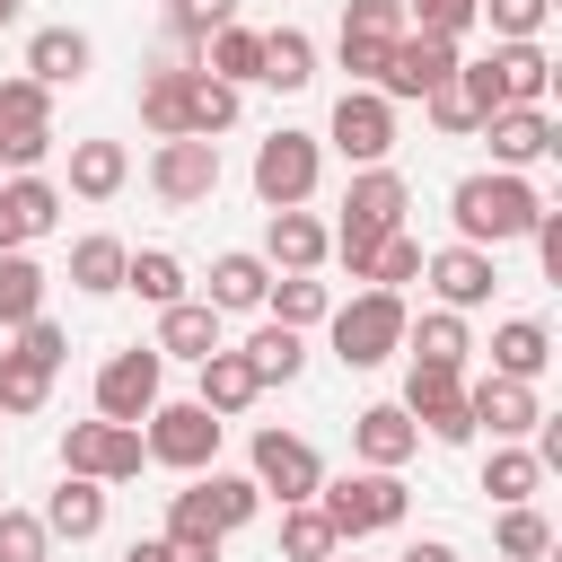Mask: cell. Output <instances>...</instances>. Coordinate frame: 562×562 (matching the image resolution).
Here are the masks:
<instances>
[{"label": "cell", "instance_id": "15", "mask_svg": "<svg viewBox=\"0 0 562 562\" xmlns=\"http://www.w3.org/2000/svg\"><path fill=\"white\" fill-rule=\"evenodd\" d=\"M149 404H158V342L114 351V360L97 369V413H105V422H149Z\"/></svg>", "mask_w": 562, "mask_h": 562}, {"label": "cell", "instance_id": "55", "mask_svg": "<svg viewBox=\"0 0 562 562\" xmlns=\"http://www.w3.org/2000/svg\"><path fill=\"white\" fill-rule=\"evenodd\" d=\"M9 18H18V0H0V26H9Z\"/></svg>", "mask_w": 562, "mask_h": 562}, {"label": "cell", "instance_id": "2", "mask_svg": "<svg viewBox=\"0 0 562 562\" xmlns=\"http://www.w3.org/2000/svg\"><path fill=\"white\" fill-rule=\"evenodd\" d=\"M386 228H404V176L395 167H360L351 193H342V228H334V255L351 263V281H369V255H378Z\"/></svg>", "mask_w": 562, "mask_h": 562}, {"label": "cell", "instance_id": "27", "mask_svg": "<svg viewBox=\"0 0 562 562\" xmlns=\"http://www.w3.org/2000/svg\"><path fill=\"white\" fill-rule=\"evenodd\" d=\"M105 527V483H88V474H61V492H53V509H44V536H70V544H88Z\"/></svg>", "mask_w": 562, "mask_h": 562}, {"label": "cell", "instance_id": "21", "mask_svg": "<svg viewBox=\"0 0 562 562\" xmlns=\"http://www.w3.org/2000/svg\"><path fill=\"white\" fill-rule=\"evenodd\" d=\"M53 220H61V193H53L44 176L0 184V255H9V246H26V237H44Z\"/></svg>", "mask_w": 562, "mask_h": 562}, {"label": "cell", "instance_id": "46", "mask_svg": "<svg viewBox=\"0 0 562 562\" xmlns=\"http://www.w3.org/2000/svg\"><path fill=\"white\" fill-rule=\"evenodd\" d=\"M413 272H422V246H413L404 228H386V237H378V255H369V281H378V290H404Z\"/></svg>", "mask_w": 562, "mask_h": 562}, {"label": "cell", "instance_id": "10", "mask_svg": "<svg viewBox=\"0 0 562 562\" xmlns=\"http://www.w3.org/2000/svg\"><path fill=\"white\" fill-rule=\"evenodd\" d=\"M263 509V492H255V474H193L184 492H176V509H167V527H211V536H228V527H246Z\"/></svg>", "mask_w": 562, "mask_h": 562}, {"label": "cell", "instance_id": "35", "mask_svg": "<svg viewBox=\"0 0 562 562\" xmlns=\"http://www.w3.org/2000/svg\"><path fill=\"white\" fill-rule=\"evenodd\" d=\"M228 123H237V88L211 79V70H193V79H184V132L211 140V132H228Z\"/></svg>", "mask_w": 562, "mask_h": 562}, {"label": "cell", "instance_id": "48", "mask_svg": "<svg viewBox=\"0 0 562 562\" xmlns=\"http://www.w3.org/2000/svg\"><path fill=\"white\" fill-rule=\"evenodd\" d=\"M44 544H53V536H44V518H26V509H9V501H0V562H44Z\"/></svg>", "mask_w": 562, "mask_h": 562}, {"label": "cell", "instance_id": "56", "mask_svg": "<svg viewBox=\"0 0 562 562\" xmlns=\"http://www.w3.org/2000/svg\"><path fill=\"white\" fill-rule=\"evenodd\" d=\"M325 562H334V553H325Z\"/></svg>", "mask_w": 562, "mask_h": 562}, {"label": "cell", "instance_id": "19", "mask_svg": "<svg viewBox=\"0 0 562 562\" xmlns=\"http://www.w3.org/2000/svg\"><path fill=\"white\" fill-rule=\"evenodd\" d=\"M483 132H492V158H501V167H536V158H544V149L562 140L544 105H501V114H492Z\"/></svg>", "mask_w": 562, "mask_h": 562}, {"label": "cell", "instance_id": "38", "mask_svg": "<svg viewBox=\"0 0 562 562\" xmlns=\"http://www.w3.org/2000/svg\"><path fill=\"white\" fill-rule=\"evenodd\" d=\"M263 299H272V325H316V316L334 307V290H325L316 272H281V281H263Z\"/></svg>", "mask_w": 562, "mask_h": 562}, {"label": "cell", "instance_id": "26", "mask_svg": "<svg viewBox=\"0 0 562 562\" xmlns=\"http://www.w3.org/2000/svg\"><path fill=\"white\" fill-rule=\"evenodd\" d=\"M193 369H202V395H193V404H211L220 422H228V413H246V404L263 395V386H255V369H246V351H202Z\"/></svg>", "mask_w": 562, "mask_h": 562}, {"label": "cell", "instance_id": "32", "mask_svg": "<svg viewBox=\"0 0 562 562\" xmlns=\"http://www.w3.org/2000/svg\"><path fill=\"white\" fill-rule=\"evenodd\" d=\"M342 536H334V518L316 509V501H281V553L290 562H325Z\"/></svg>", "mask_w": 562, "mask_h": 562}, {"label": "cell", "instance_id": "17", "mask_svg": "<svg viewBox=\"0 0 562 562\" xmlns=\"http://www.w3.org/2000/svg\"><path fill=\"white\" fill-rule=\"evenodd\" d=\"M422 272H430V290L448 299V307H483L492 299V246H439V255H422Z\"/></svg>", "mask_w": 562, "mask_h": 562}, {"label": "cell", "instance_id": "45", "mask_svg": "<svg viewBox=\"0 0 562 562\" xmlns=\"http://www.w3.org/2000/svg\"><path fill=\"white\" fill-rule=\"evenodd\" d=\"M404 342H413V360H457V369H465V325H457V307L404 325Z\"/></svg>", "mask_w": 562, "mask_h": 562}, {"label": "cell", "instance_id": "41", "mask_svg": "<svg viewBox=\"0 0 562 562\" xmlns=\"http://www.w3.org/2000/svg\"><path fill=\"white\" fill-rule=\"evenodd\" d=\"M492 544H501V562H544V553H553V527H544L527 501H509L501 527H492Z\"/></svg>", "mask_w": 562, "mask_h": 562}, {"label": "cell", "instance_id": "30", "mask_svg": "<svg viewBox=\"0 0 562 562\" xmlns=\"http://www.w3.org/2000/svg\"><path fill=\"white\" fill-rule=\"evenodd\" d=\"M123 176H132L123 140H79V149H70V193L105 202V193H123Z\"/></svg>", "mask_w": 562, "mask_h": 562}, {"label": "cell", "instance_id": "31", "mask_svg": "<svg viewBox=\"0 0 562 562\" xmlns=\"http://www.w3.org/2000/svg\"><path fill=\"white\" fill-rule=\"evenodd\" d=\"M26 316H44V263L26 246H9L0 255V325H26Z\"/></svg>", "mask_w": 562, "mask_h": 562}, {"label": "cell", "instance_id": "25", "mask_svg": "<svg viewBox=\"0 0 562 562\" xmlns=\"http://www.w3.org/2000/svg\"><path fill=\"white\" fill-rule=\"evenodd\" d=\"M544 360H553V334L536 325V316H509L501 334H492V378H544Z\"/></svg>", "mask_w": 562, "mask_h": 562}, {"label": "cell", "instance_id": "51", "mask_svg": "<svg viewBox=\"0 0 562 562\" xmlns=\"http://www.w3.org/2000/svg\"><path fill=\"white\" fill-rule=\"evenodd\" d=\"M18 351H26V360H44V369H61V351H70V342H61V325H53V316H26V325H18Z\"/></svg>", "mask_w": 562, "mask_h": 562}, {"label": "cell", "instance_id": "23", "mask_svg": "<svg viewBox=\"0 0 562 562\" xmlns=\"http://www.w3.org/2000/svg\"><path fill=\"white\" fill-rule=\"evenodd\" d=\"M325 246H334V237H325L299 202H290V211H272V228H263V255H272L281 272H316V263H325Z\"/></svg>", "mask_w": 562, "mask_h": 562}, {"label": "cell", "instance_id": "9", "mask_svg": "<svg viewBox=\"0 0 562 562\" xmlns=\"http://www.w3.org/2000/svg\"><path fill=\"white\" fill-rule=\"evenodd\" d=\"M149 184H158V202H176V211L211 202V193H220V140H202V132H176V140H158V158H149Z\"/></svg>", "mask_w": 562, "mask_h": 562}, {"label": "cell", "instance_id": "50", "mask_svg": "<svg viewBox=\"0 0 562 562\" xmlns=\"http://www.w3.org/2000/svg\"><path fill=\"white\" fill-rule=\"evenodd\" d=\"M413 26L422 35H465L474 26V0H413Z\"/></svg>", "mask_w": 562, "mask_h": 562}, {"label": "cell", "instance_id": "42", "mask_svg": "<svg viewBox=\"0 0 562 562\" xmlns=\"http://www.w3.org/2000/svg\"><path fill=\"white\" fill-rule=\"evenodd\" d=\"M123 255H132L123 237H79L70 246V281L79 290H123Z\"/></svg>", "mask_w": 562, "mask_h": 562}, {"label": "cell", "instance_id": "36", "mask_svg": "<svg viewBox=\"0 0 562 562\" xmlns=\"http://www.w3.org/2000/svg\"><path fill=\"white\" fill-rule=\"evenodd\" d=\"M123 290H140L149 307H176V299H184V263H176L167 246H149V255H123Z\"/></svg>", "mask_w": 562, "mask_h": 562}, {"label": "cell", "instance_id": "7", "mask_svg": "<svg viewBox=\"0 0 562 562\" xmlns=\"http://www.w3.org/2000/svg\"><path fill=\"white\" fill-rule=\"evenodd\" d=\"M404 413L430 430V439H474V413H465V378H457V360H413V378H404Z\"/></svg>", "mask_w": 562, "mask_h": 562}, {"label": "cell", "instance_id": "44", "mask_svg": "<svg viewBox=\"0 0 562 562\" xmlns=\"http://www.w3.org/2000/svg\"><path fill=\"white\" fill-rule=\"evenodd\" d=\"M202 70H211V79H228V88H237V79H255V70H263V35H246V26H220Z\"/></svg>", "mask_w": 562, "mask_h": 562}, {"label": "cell", "instance_id": "28", "mask_svg": "<svg viewBox=\"0 0 562 562\" xmlns=\"http://www.w3.org/2000/svg\"><path fill=\"white\" fill-rule=\"evenodd\" d=\"M88 70V35L79 26H44L35 44H26V79H44V88H70Z\"/></svg>", "mask_w": 562, "mask_h": 562}, {"label": "cell", "instance_id": "54", "mask_svg": "<svg viewBox=\"0 0 562 562\" xmlns=\"http://www.w3.org/2000/svg\"><path fill=\"white\" fill-rule=\"evenodd\" d=\"M123 562H167V544H158V536H149V544H132V553H123Z\"/></svg>", "mask_w": 562, "mask_h": 562}, {"label": "cell", "instance_id": "6", "mask_svg": "<svg viewBox=\"0 0 562 562\" xmlns=\"http://www.w3.org/2000/svg\"><path fill=\"white\" fill-rule=\"evenodd\" d=\"M140 422H70L61 439V474H88V483H132L140 474Z\"/></svg>", "mask_w": 562, "mask_h": 562}, {"label": "cell", "instance_id": "12", "mask_svg": "<svg viewBox=\"0 0 562 562\" xmlns=\"http://www.w3.org/2000/svg\"><path fill=\"white\" fill-rule=\"evenodd\" d=\"M395 35H404V0H351L342 9V70L351 79H369L378 88V70H386V53H395Z\"/></svg>", "mask_w": 562, "mask_h": 562}, {"label": "cell", "instance_id": "37", "mask_svg": "<svg viewBox=\"0 0 562 562\" xmlns=\"http://www.w3.org/2000/svg\"><path fill=\"white\" fill-rule=\"evenodd\" d=\"M263 281H272L263 255H220V263H211V307H220V316H228V307H263Z\"/></svg>", "mask_w": 562, "mask_h": 562}, {"label": "cell", "instance_id": "13", "mask_svg": "<svg viewBox=\"0 0 562 562\" xmlns=\"http://www.w3.org/2000/svg\"><path fill=\"white\" fill-rule=\"evenodd\" d=\"M448 70H457V35H422V26H404L395 53H386V70H378V97H430Z\"/></svg>", "mask_w": 562, "mask_h": 562}, {"label": "cell", "instance_id": "24", "mask_svg": "<svg viewBox=\"0 0 562 562\" xmlns=\"http://www.w3.org/2000/svg\"><path fill=\"white\" fill-rule=\"evenodd\" d=\"M158 351H176V360L220 351V307H211V299H176V307H158Z\"/></svg>", "mask_w": 562, "mask_h": 562}, {"label": "cell", "instance_id": "11", "mask_svg": "<svg viewBox=\"0 0 562 562\" xmlns=\"http://www.w3.org/2000/svg\"><path fill=\"white\" fill-rule=\"evenodd\" d=\"M44 149H53V88L0 79V167H35Z\"/></svg>", "mask_w": 562, "mask_h": 562}, {"label": "cell", "instance_id": "22", "mask_svg": "<svg viewBox=\"0 0 562 562\" xmlns=\"http://www.w3.org/2000/svg\"><path fill=\"white\" fill-rule=\"evenodd\" d=\"M492 79H501V105H544L553 61H544V44L527 35V44H501V53H492Z\"/></svg>", "mask_w": 562, "mask_h": 562}, {"label": "cell", "instance_id": "53", "mask_svg": "<svg viewBox=\"0 0 562 562\" xmlns=\"http://www.w3.org/2000/svg\"><path fill=\"white\" fill-rule=\"evenodd\" d=\"M395 562H457V544H439V536H422V544H404Z\"/></svg>", "mask_w": 562, "mask_h": 562}, {"label": "cell", "instance_id": "5", "mask_svg": "<svg viewBox=\"0 0 562 562\" xmlns=\"http://www.w3.org/2000/svg\"><path fill=\"white\" fill-rule=\"evenodd\" d=\"M140 448H149L158 465H176V474H202V465L220 457V413H211V404H149Z\"/></svg>", "mask_w": 562, "mask_h": 562}, {"label": "cell", "instance_id": "3", "mask_svg": "<svg viewBox=\"0 0 562 562\" xmlns=\"http://www.w3.org/2000/svg\"><path fill=\"white\" fill-rule=\"evenodd\" d=\"M334 316V351H342V369H378L386 351H404V299L395 290H360L351 307H325Z\"/></svg>", "mask_w": 562, "mask_h": 562}, {"label": "cell", "instance_id": "49", "mask_svg": "<svg viewBox=\"0 0 562 562\" xmlns=\"http://www.w3.org/2000/svg\"><path fill=\"white\" fill-rule=\"evenodd\" d=\"M422 105H430V123H439V132H483V123H474V105H465V88H457V70H448Z\"/></svg>", "mask_w": 562, "mask_h": 562}, {"label": "cell", "instance_id": "33", "mask_svg": "<svg viewBox=\"0 0 562 562\" xmlns=\"http://www.w3.org/2000/svg\"><path fill=\"white\" fill-rule=\"evenodd\" d=\"M228 18H237V0H167V26H176V61H193V53H202V44H211ZM193 70H202V61H193Z\"/></svg>", "mask_w": 562, "mask_h": 562}, {"label": "cell", "instance_id": "34", "mask_svg": "<svg viewBox=\"0 0 562 562\" xmlns=\"http://www.w3.org/2000/svg\"><path fill=\"white\" fill-rule=\"evenodd\" d=\"M255 79H272V88H307V79H316V44H307L299 26H272V35H263V70H255Z\"/></svg>", "mask_w": 562, "mask_h": 562}, {"label": "cell", "instance_id": "14", "mask_svg": "<svg viewBox=\"0 0 562 562\" xmlns=\"http://www.w3.org/2000/svg\"><path fill=\"white\" fill-rule=\"evenodd\" d=\"M255 193H263V211L307 202V193H316V140H307V132H272V140L255 149Z\"/></svg>", "mask_w": 562, "mask_h": 562}, {"label": "cell", "instance_id": "16", "mask_svg": "<svg viewBox=\"0 0 562 562\" xmlns=\"http://www.w3.org/2000/svg\"><path fill=\"white\" fill-rule=\"evenodd\" d=\"M316 483H325V465H316V448H307V439H290V430H255V492L316 501Z\"/></svg>", "mask_w": 562, "mask_h": 562}, {"label": "cell", "instance_id": "39", "mask_svg": "<svg viewBox=\"0 0 562 562\" xmlns=\"http://www.w3.org/2000/svg\"><path fill=\"white\" fill-rule=\"evenodd\" d=\"M299 360H307V351H299V325H263V334L246 342L255 386H290V378H299Z\"/></svg>", "mask_w": 562, "mask_h": 562}, {"label": "cell", "instance_id": "4", "mask_svg": "<svg viewBox=\"0 0 562 562\" xmlns=\"http://www.w3.org/2000/svg\"><path fill=\"white\" fill-rule=\"evenodd\" d=\"M325 501V518H334V536H378V527H395L404 518V483H395V465H369V474H342V483H316Z\"/></svg>", "mask_w": 562, "mask_h": 562}, {"label": "cell", "instance_id": "43", "mask_svg": "<svg viewBox=\"0 0 562 562\" xmlns=\"http://www.w3.org/2000/svg\"><path fill=\"white\" fill-rule=\"evenodd\" d=\"M544 483V457H527V448H492V465H483V492L509 509V501H527Z\"/></svg>", "mask_w": 562, "mask_h": 562}, {"label": "cell", "instance_id": "40", "mask_svg": "<svg viewBox=\"0 0 562 562\" xmlns=\"http://www.w3.org/2000/svg\"><path fill=\"white\" fill-rule=\"evenodd\" d=\"M44 395H53V369L9 342V351H0V422H9V413H35Z\"/></svg>", "mask_w": 562, "mask_h": 562}, {"label": "cell", "instance_id": "52", "mask_svg": "<svg viewBox=\"0 0 562 562\" xmlns=\"http://www.w3.org/2000/svg\"><path fill=\"white\" fill-rule=\"evenodd\" d=\"M158 544H167V562H220V536L211 527H167Z\"/></svg>", "mask_w": 562, "mask_h": 562}, {"label": "cell", "instance_id": "47", "mask_svg": "<svg viewBox=\"0 0 562 562\" xmlns=\"http://www.w3.org/2000/svg\"><path fill=\"white\" fill-rule=\"evenodd\" d=\"M544 9H553V0H474V18H492L501 44H527V35L544 26Z\"/></svg>", "mask_w": 562, "mask_h": 562}, {"label": "cell", "instance_id": "18", "mask_svg": "<svg viewBox=\"0 0 562 562\" xmlns=\"http://www.w3.org/2000/svg\"><path fill=\"white\" fill-rule=\"evenodd\" d=\"M465 413H474V430H492V439H518V430L544 422L527 378H483V386H465Z\"/></svg>", "mask_w": 562, "mask_h": 562}, {"label": "cell", "instance_id": "29", "mask_svg": "<svg viewBox=\"0 0 562 562\" xmlns=\"http://www.w3.org/2000/svg\"><path fill=\"white\" fill-rule=\"evenodd\" d=\"M184 79H193V61H167V70H149V79H140V123H149L158 140H176V132H184Z\"/></svg>", "mask_w": 562, "mask_h": 562}, {"label": "cell", "instance_id": "1", "mask_svg": "<svg viewBox=\"0 0 562 562\" xmlns=\"http://www.w3.org/2000/svg\"><path fill=\"white\" fill-rule=\"evenodd\" d=\"M448 211H457V246H509V237L536 228L544 193H536L527 176H465V184L448 193Z\"/></svg>", "mask_w": 562, "mask_h": 562}, {"label": "cell", "instance_id": "8", "mask_svg": "<svg viewBox=\"0 0 562 562\" xmlns=\"http://www.w3.org/2000/svg\"><path fill=\"white\" fill-rule=\"evenodd\" d=\"M325 140H334L351 167H386V149H395V97H378V88H342Z\"/></svg>", "mask_w": 562, "mask_h": 562}, {"label": "cell", "instance_id": "20", "mask_svg": "<svg viewBox=\"0 0 562 562\" xmlns=\"http://www.w3.org/2000/svg\"><path fill=\"white\" fill-rule=\"evenodd\" d=\"M351 448H360L369 465H404V457L422 448V422H413L404 404H369V413H351Z\"/></svg>", "mask_w": 562, "mask_h": 562}]
</instances>
